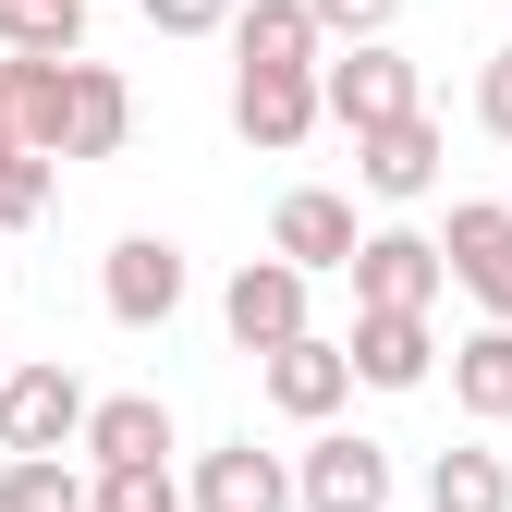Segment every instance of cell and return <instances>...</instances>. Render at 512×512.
Returning a JSON list of instances; mask_svg holds the SVG:
<instances>
[{"label": "cell", "mask_w": 512, "mask_h": 512, "mask_svg": "<svg viewBox=\"0 0 512 512\" xmlns=\"http://www.w3.org/2000/svg\"><path fill=\"white\" fill-rule=\"evenodd\" d=\"M86 427V378L37 354V366H0V452H74Z\"/></svg>", "instance_id": "4"}, {"label": "cell", "mask_w": 512, "mask_h": 512, "mask_svg": "<svg viewBox=\"0 0 512 512\" xmlns=\"http://www.w3.org/2000/svg\"><path fill=\"white\" fill-rule=\"evenodd\" d=\"M74 452H86V464H171V403H159V391H110V403H86Z\"/></svg>", "instance_id": "15"}, {"label": "cell", "mask_w": 512, "mask_h": 512, "mask_svg": "<svg viewBox=\"0 0 512 512\" xmlns=\"http://www.w3.org/2000/svg\"><path fill=\"white\" fill-rule=\"evenodd\" d=\"M256 378H269V403H281L293 427H330V415L354 403V366H342V342H317V330L269 342V354H256Z\"/></svg>", "instance_id": "10"}, {"label": "cell", "mask_w": 512, "mask_h": 512, "mask_svg": "<svg viewBox=\"0 0 512 512\" xmlns=\"http://www.w3.org/2000/svg\"><path fill=\"white\" fill-rule=\"evenodd\" d=\"M427 512H512V464L476 452V439H464V452H439V464H427Z\"/></svg>", "instance_id": "19"}, {"label": "cell", "mask_w": 512, "mask_h": 512, "mask_svg": "<svg viewBox=\"0 0 512 512\" xmlns=\"http://www.w3.org/2000/svg\"><path fill=\"white\" fill-rule=\"evenodd\" d=\"M293 512H391V452L354 427H317L293 452Z\"/></svg>", "instance_id": "3"}, {"label": "cell", "mask_w": 512, "mask_h": 512, "mask_svg": "<svg viewBox=\"0 0 512 512\" xmlns=\"http://www.w3.org/2000/svg\"><path fill=\"white\" fill-rule=\"evenodd\" d=\"M86 0H0V61H74Z\"/></svg>", "instance_id": "18"}, {"label": "cell", "mask_w": 512, "mask_h": 512, "mask_svg": "<svg viewBox=\"0 0 512 512\" xmlns=\"http://www.w3.org/2000/svg\"><path fill=\"white\" fill-rule=\"evenodd\" d=\"M305 13H317V37H391L403 0H305Z\"/></svg>", "instance_id": "24"}, {"label": "cell", "mask_w": 512, "mask_h": 512, "mask_svg": "<svg viewBox=\"0 0 512 512\" xmlns=\"http://www.w3.org/2000/svg\"><path fill=\"white\" fill-rule=\"evenodd\" d=\"M342 366L366 378V391H427V378H439V330H427V305H354Z\"/></svg>", "instance_id": "6"}, {"label": "cell", "mask_w": 512, "mask_h": 512, "mask_svg": "<svg viewBox=\"0 0 512 512\" xmlns=\"http://www.w3.org/2000/svg\"><path fill=\"white\" fill-rule=\"evenodd\" d=\"M122 135H135V86L74 49L61 86H49V159H122Z\"/></svg>", "instance_id": "2"}, {"label": "cell", "mask_w": 512, "mask_h": 512, "mask_svg": "<svg viewBox=\"0 0 512 512\" xmlns=\"http://www.w3.org/2000/svg\"><path fill=\"white\" fill-rule=\"evenodd\" d=\"M98 305L122 317V330H171V305H183V244L122 232V244L98 256Z\"/></svg>", "instance_id": "7"}, {"label": "cell", "mask_w": 512, "mask_h": 512, "mask_svg": "<svg viewBox=\"0 0 512 512\" xmlns=\"http://www.w3.org/2000/svg\"><path fill=\"white\" fill-rule=\"evenodd\" d=\"M0 147H25V135H13V98H0Z\"/></svg>", "instance_id": "26"}, {"label": "cell", "mask_w": 512, "mask_h": 512, "mask_svg": "<svg viewBox=\"0 0 512 512\" xmlns=\"http://www.w3.org/2000/svg\"><path fill=\"white\" fill-rule=\"evenodd\" d=\"M232 135L269 147V159H293L317 135V74H305V61H232Z\"/></svg>", "instance_id": "5"}, {"label": "cell", "mask_w": 512, "mask_h": 512, "mask_svg": "<svg viewBox=\"0 0 512 512\" xmlns=\"http://www.w3.org/2000/svg\"><path fill=\"white\" fill-rule=\"evenodd\" d=\"M452 403L476 427H512V317H488V330L452 342Z\"/></svg>", "instance_id": "16"}, {"label": "cell", "mask_w": 512, "mask_h": 512, "mask_svg": "<svg viewBox=\"0 0 512 512\" xmlns=\"http://www.w3.org/2000/svg\"><path fill=\"white\" fill-rule=\"evenodd\" d=\"M354 183H366V196H391V208H415L427 183H439V122H427V110L366 122V135H354Z\"/></svg>", "instance_id": "13"}, {"label": "cell", "mask_w": 512, "mask_h": 512, "mask_svg": "<svg viewBox=\"0 0 512 512\" xmlns=\"http://www.w3.org/2000/svg\"><path fill=\"white\" fill-rule=\"evenodd\" d=\"M220 37H232V61H305V74H317V49H330L305 0H232Z\"/></svg>", "instance_id": "17"}, {"label": "cell", "mask_w": 512, "mask_h": 512, "mask_svg": "<svg viewBox=\"0 0 512 512\" xmlns=\"http://www.w3.org/2000/svg\"><path fill=\"white\" fill-rule=\"evenodd\" d=\"M147 25H159V37H220L232 0H147Z\"/></svg>", "instance_id": "25"}, {"label": "cell", "mask_w": 512, "mask_h": 512, "mask_svg": "<svg viewBox=\"0 0 512 512\" xmlns=\"http://www.w3.org/2000/svg\"><path fill=\"white\" fill-rule=\"evenodd\" d=\"M403 110H427V74H415L391 37H342V49H317V122L366 135V122H403Z\"/></svg>", "instance_id": "1"}, {"label": "cell", "mask_w": 512, "mask_h": 512, "mask_svg": "<svg viewBox=\"0 0 512 512\" xmlns=\"http://www.w3.org/2000/svg\"><path fill=\"white\" fill-rule=\"evenodd\" d=\"M0 512H86V476L61 452H0Z\"/></svg>", "instance_id": "20"}, {"label": "cell", "mask_w": 512, "mask_h": 512, "mask_svg": "<svg viewBox=\"0 0 512 512\" xmlns=\"http://www.w3.org/2000/svg\"><path fill=\"white\" fill-rule=\"evenodd\" d=\"M49 171H61V159H37V147H0V232H25V220L49 208Z\"/></svg>", "instance_id": "22"}, {"label": "cell", "mask_w": 512, "mask_h": 512, "mask_svg": "<svg viewBox=\"0 0 512 512\" xmlns=\"http://www.w3.org/2000/svg\"><path fill=\"white\" fill-rule=\"evenodd\" d=\"M269 256H293L305 281H330L342 256H354V196H330V183H293L281 220H269Z\"/></svg>", "instance_id": "14"}, {"label": "cell", "mask_w": 512, "mask_h": 512, "mask_svg": "<svg viewBox=\"0 0 512 512\" xmlns=\"http://www.w3.org/2000/svg\"><path fill=\"white\" fill-rule=\"evenodd\" d=\"M183 512H293V464L256 452V439H220V452H196Z\"/></svg>", "instance_id": "12"}, {"label": "cell", "mask_w": 512, "mask_h": 512, "mask_svg": "<svg viewBox=\"0 0 512 512\" xmlns=\"http://www.w3.org/2000/svg\"><path fill=\"white\" fill-rule=\"evenodd\" d=\"M439 269H452L488 317H512V208H500V196H464L452 232H439Z\"/></svg>", "instance_id": "11"}, {"label": "cell", "mask_w": 512, "mask_h": 512, "mask_svg": "<svg viewBox=\"0 0 512 512\" xmlns=\"http://www.w3.org/2000/svg\"><path fill=\"white\" fill-rule=\"evenodd\" d=\"M220 330H232L244 354L293 342V330H305V269H293V256H244V269L220 281Z\"/></svg>", "instance_id": "9"}, {"label": "cell", "mask_w": 512, "mask_h": 512, "mask_svg": "<svg viewBox=\"0 0 512 512\" xmlns=\"http://www.w3.org/2000/svg\"><path fill=\"white\" fill-rule=\"evenodd\" d=\"M476 135H488V147H512V49H488V61H476Z\"/></svg>", "instance_id": "23"}, {"label": "cell", "mask_w": 512, "mask_h": 512, "mask_svg": "<svg viewBox=\"0 0 512 512\" xmlns=\"http://www.w3.org/2000/svg\"><path fill=\"white\" fill-rule=\"evenodd\" d=\"M86 512H183V476L171 464H98L86 476Z\"/></svg>", "instance_id": "21"}, {"label": "cell", "mask_w": 512, "mask_h": 512, "mask_svg": "<svg viewBox=\"0 0 512 512\" xmlns=\"http://www.w3.org/2000/svg\"><path fill=\"white\" fill-rule=\"evenodd\" d=\"M342 281H354V305H439V232H354V256H342Z\"/></svg>", "instance_id": "8"}]
</instances>
